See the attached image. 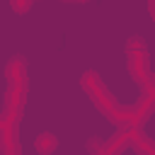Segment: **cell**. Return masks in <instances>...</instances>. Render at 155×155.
Masks as SVG:
<instances>
[{
  "instance_id": "1",
  "label": "cell",
  "mask_w": 155,
  "mask_h": 155,
  "mask_svg": "<svg viewBox=\"0 0 155 155\" xmlns=\"http://www.w3.org/2000/svg\"><path fill=\"white\" fill-rule=\"evenodd\" d=\"M80 87L97 107V111L107 116L114 126H136V104H119L97 70H85L80 78Z\"/></svg>"
},
{
  "instance_id": "2",
  "label": "cell",
  "mask_w": 155,
  "mask_h": 155,
  "mask_svg": "<svg viewBox=\"0 0 155 155\" xmlns=\"http://www.w3.org/2000/svg\"><path fill=\"white\" fill-rule=\"evenodd\" d=\"M5 94H2V114L7 119L22 121L24 104H27V92H29V78H27V61L24 56H12L5 65Z\"/></svg>"
},
{
  "instance_id": "3",
  "label": "cell",
  "mask_w": 155,
  "mask_h": 155,
  "mask_svg": "<svg viewBox=\"0 0 155 155\" xmlns=\"http://www.w3.org/2000/svg\"><path fill=\"white\" fill-rule=\"evenodd\" d=\"M126 70L140 90H145L153 82V65H150L148 46L140 36H128L126 41Z\"/></svg>"
},
{
  "instance_id": "4",
  "label": "cell",
  "mask_w": 155,
  "mask_h": 155,
  "mask_svg": "<svg viewBox=\"0 0 155 155\" xmlns=\"http://www.w3.org/2000/svg\"><path fill=\"white\" fill-rule=\"evenodd\" d=\"M131 138H133V126H116V131L104 140L99 155H121L126 148H131Z\"/></svg>"
},
{
  "instance_id": "5",
  "label": "cell",
  "mask_w": 155,
  "mask_h": 155,
  "mask_svg": "<svg viewBox=\"0 0 155 155\" xmlns=\"http://www.w3.org/2000/svg\"><path fill=\"white\" fill-rule=\"evenodd\" d=\"M153 114H155V80L145 90H140V99L136 102V126L133 128H143Z\"/></svg>"
},
{
  "instance_id": "6",
  "label": "cell",
  "mask_w": 155,
  "mask_h": 155,
  "mask_svg": "<svg viewBox=\"0 0 155 155\" xmlns=\"http://www.w3.org/2000/svg\"><path fill=\"white\" fill-rule=\"evenodd\" d=\"M34 150H36L39 155H51V153L58 150V138H56L53 133L44 131V133H39V136L34 138Z\"/></svg>"
},
{
  "instance_id": "7",
  "label": "cell",
  "mask_w": 155,
  "mask_h": 155,
  "mask_svg": "<svg viewBox=\"0 0 155 155\" xmlns=\"http://www.w3.org/2000/svg\"><path fill=\"white\" fill-rule=\"evenodd\" d=\"M131 145L138 150V155H155V140H150L143 128H133Z\"/></svg>"
},
{
  "instance_id": "8",
  "label": "cell",
  "mask_w": 155,
  "mask_h": 155,
  "mask_svg": "<svg viewBox=\"0 0 155 155\" xmlns=\"http://www.w3.org/2000/svg\"><path fill=\"white\" fill-rule=\"evenodd\" d=\"M31 5H34V0H10V7L15 15H27L31 10Z\"/></svg>"
},
{
  "instance_id": "9",
  "label": "cell",
  "mask_w": 155,
  "mask_h": 155,
  "mask_svg": "<svg viewBox=\"0 0 155 155\" xmlns=\"http://www.w3.org/2000/svg\"><path fill=\"white\" fill-rule=\"evenodd\" d=\"M102 145H104L102 138H90V140H87V153H90V155H99V153H102Z\"/></svg>"
},
{
  "instance_id": "10",
  "label": "cell",
  "mask_w": 155,
  "mask_h": 155,
  "mask_svg": "<svg viewBox=\"0 0 155 155\" xmlns=\"http://www.w3.org/2000/svg\"><path fill=\"white\" fill-rule=\"evenodd\" d=\"M68 2H90V0H68Z\"/></svg>"
},
{
  "instance_id": "11",
  "label": "cell",
  "mask_w": 155,
  "mask_h": 155,
  "mask_svg": "<svg viewBox=\"0 0 155 155\" xmlns=\"http://www.w3.org/2000/svg\"><path fill=\"white\" fill-rule=\"evenodd\" d=\"M148 7H155V0H148Z\"/></svg>"
},
{
  "instance_id": "12",
  "label": "cell",
  "mask_w": 155,
  "mask_h": 155,
  "mask_svg": "<svg viewBox=\"0 0 155 155\" xmlns=\"http://www.w3.org/2000/svg\"><path fill=\"white\" fill-rule=\"evenodd\" d=\"M153 80H155V70H153Z\"/></svg>"
}]
</instances>
